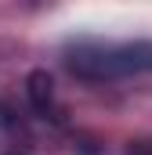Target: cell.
<instances>
[{
  "label": "cell",
  "mask_w": 152,
  "mask_h": 155,
  "mask_svg": "<svg viewBox=\"0 0 152 155\" xmlns=\"http://www.w3.org/2000/svg\"><path fill=\"white\" fill-rule=\"evenodd\" d=\"M65 69L91 83L152 72V40H98L76 36L65 43Z\"/></svg>",
  "instance_id": "cell-1"
},
{
  "label": "cell",
  "mask_w": 152,
  "mask_h": 155,
  "mask_svg": "<svg viewBox=\"0 0 152 155\" xmlns=\"http://www.w3.org/2000/svg\"><path fill=\"white\" fill-rule=\"evenodd\" d=\"M7 123H11V119H7V108L0 105V137H4V130H7Z\"/></svg>",
  "instance_id": "cell-2"
}]
</instances>
